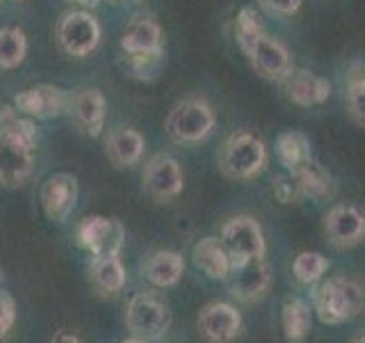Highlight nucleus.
<instances>
[{"instance_id":"72a5a7b5","label":"nucleus","mask_w":365,"mask_h":343,"mask_svg":"<svg viewBox=\"0 0 365 343\" xmlns=\"http://www.w3.org/2000/svg\"><path fill=\"white\" fill-rule=\"evenodd\" d=\"M51 343H80V341H78L76 334H68V332H57Z\"/></svg>"},{"instance_id":"f257e3e1","label":"nucleus","mask_w":365,"mask_h":343,"mask_svg":"<svg viewBox=\"0 0 365 343\" xmlns=\"http://www.w3.org/2000/svg\"><path fill=\"white\" fill-rule=\"evenodd\" d=\"M37 146V129L21 117L16 108L0 110V183L14 188L26 183L32 172V154Z\"/></svg>"},{"instance_id":"c756f323","label":"nucleus","mask_w":365,"mask_h":343,"mask_svg":"<svg viewBox=\"0 0 365 343\" xmlns=\"http://www.w3.org/2000/svg\"><path fill=\"white\" fill-rule=\"evenodd\" d=\"M347 112L354 121L365 126V87H347Z\"/></svg>"},{"instance_id":"9d476101","label":"nucleus","mask_w":365,"mask_h":343,"mask_svg":"<svg viewBox=\"0 0 365 343\" xmlns=\"http://www.w3.org/2000/svg\"><path fill=\"white\" fill-rule=\"evenodd\" d=\"M57 37H60L62 49L68 55L85 57L98 46L101 26L94 16L87 14V11H68V14H64V19L60 21Z\"/></svg>"},{"instance_id":"2f4dec72","label":"nucleus","mask_w":365,"mask_h":343,"mask_svg":"<svg viewBox=\"0 0 365 343\" xmlns=\"http://www.w3.org/2000/svg\"><path fill=\"white\" fill-rule=\"evenodd\" d=\"M258 3L265 7L272 14H281V16H290L299 9L302 0H258Z\"/></svg>"},{"instance_id":"423d86ee","label":"nucleus","mask_w":365,"mask_h":343,"mask_svg":"<svg viewBox=\"0 0 365 343\" xmlns=\"http://www.w3.org/2000/svg\"><path fill=\"white\" fill-rule=\"evenodd\" d=\"M76 238L80 247H85L94 259L98 257H117L123 240L125 229L119 220L106 215H87L76 229Z\"/></svg>"},{"instance_id":"2eb2a0df","label":"nucleus","mask_w":365,"mask_h":343,"mask_svg":"<svg viewBox=\"0 0 365 343\" xmlns=\"http://www.w3.org/2000/svg\"><path fill=\"white\" fill-rule=\"evenodd\" d=\"M242 327V316L226 302H210L199 314V329L210 343H231Z\"/></svg>"},{"instance_id":"a211bd4d","label":"nucleus","mask_w":365,"mask_h":343,"mask_svg":"<svg viewBox=\"0 0 365 343\" xmlns=\"http://www.w3.org/2000/svg\"><path fill=\"white\" fill-rule=\"evenodd\" d=\"M192 259H194V266L210 279H226L233 266L224 243L215 236L201 238L192 249Z\"/></svg>"},{"instance_id":"6ab92c4d","label":"nucleus","mask_w":365,"mask_h":343,"mask_svg":"<svg viewBox=\"0 0 365 343\" xmlns=\"http://www.w3.org/2000/svg\"><path fill=\"white\" fill-rule=\"evenodd\" d=\"M71 110L85 135L96 137L106 126V96L98 89H83L71 101Z\"/></svg>"},{"instance_id":"0eeeda50","label":"nucleus","mask_w":365,"mask_h":343,"mask_svg":"<svg viewBox=\"0 0 365 343\" xmlns=\"http://www.w3.org/2000/svg\"><path fill=\"white\" fill-rule=\"evenodd\" d=\"M220 240L224 243L233 263L249 261V259H262L267 252L260 224L249 215H237V217H231L228 222H224Z\"/></svg>"},{"instance_id":"393cba45","label":"nucleus","mask_w":365,"mask_h":343,"mask_svg":"<svg viewBox=\"0 0 365 343\" xmlns=\"http://www.w3.org/2000/svg\"><path fill=\"white\" fill-rule=\"evenodd\" d=\"M277 156L279 163L288 172H292L313 158L311 140L299 131H285L277 137Z\"/></svg>"},{"instance_id":"4c0bfd02","label":"nucleus","mask_w":365,"mask_h":343,"mask_svg":"<svg viewBox=\"0 0 365 343\" xmlns=\"http://www.w3.org/2000/svg\"><path fill=\"white\" fill-rule=\"evenodd\" d=\"M14 3H23V0H14Z\"/></svg>"},{"instance_id":"aec40b11","label":"nucleus","mask_w":365,"mask_h":343,"mask_svg":"<svg viewBox=\"0 0 365 343\" xmlns=\"http://www.w3.org/2000/svg\"><path fill=\"white\" fill-rule=\"evenodd\" d=\"M290 177H292L294 186H297V190H299L302 197L324 202L327 197L334 194V179H331L329 172L319 163H315L313 158L308 160V163L299 165L297 169H292Z\"/></svg>"},{"instance_id":"7ed1b4c3","label":"nucleus","mask_w":365,"mask_h":343,"mask_svg":"<svg viewBox=\"0 0 365 343\" xmlns=\"http://www.w3.org/2000/svg\"><path fill=\"white\" fill-rule=\"evenodd\" d=\"M365 293L356 279L331 277L315 293V314L324 325H340L356 318L363 309Z\"/></svg>"},{"instance_id":"f8f14e48","label":"nucleus","mask_w":365,"mask_h":343,"mask_svg":"<svg viewBox=\"0 0 365 343\" xmlns=\"http://www.w3.org/2000/svg\"><path fill=\"white\" fill-rule=\"evenodd\" d=\"M144 190L158 202H169L182 190V169L176 158L158 154L146 163L144 169Z\"/></svg>"},{"instance_id":"7c9ffc66","label":"nucleus","mask_w":365,"mask_h":343,"mask_svg":"<svg viewBox=\"0 0 365 343\" xmlns=\"http://www.w3.org/2000/svg\"><path fill=\"white\" fill-rule=\"evenodd\" d=\"M272 190H274V197H277L281 204H292V202H297V199L302 197L299 190H297V186H294L292 177H290V179H285V177H277V179H274V186H272Z\"/></svg>"},{"instance_id":"58836bf2","label":"nucleus","mask_w":365,"mask_h":343,"mask_svg":"<svg viewBox=\"0 0 365 343\" xmlns=\"http://www.w3.org/2000/svg\"><path fill=\"white\" fill-rule=\"evenodd\" d=\"M0 279H3V272H0Z\"/></svg>"},{"instance_id":"6e6552de","label":"nucleus","mask_w":365,"mask_h":343,"mask_svg":"<svg viewBox=\"0 0 365 343\" xmlns=\"http://www.w3.org/2000/svg\"><path fill=\"white\" fill-rule=\"evenodd\" d=\"M231 295H235L237 300H258L262 297L272 286V268L269 263L262 259H249V261H240L231 266V272L224 279Z\"/></svg>"},{"instance_id":"ddd939ff","label":"nucleus","mask_w":365,"mask_h":343,"mask_svg":"<svg viewBox=\"0 0 365 343\" xmlns=\"http://www.w3.org/2000/svg\"><path fill=\"white\" fill-rule=\"evenodd\" d=\"M324 234L331 245L351 247L365 236V213L354 204H336L324 215Z\"/></svg>"},{"instance_id":"a878e982","label":"nucleus","mask_w":365,"mask_h":343,"mask_svg":"<svg viewBox=\"0 0 365 343\" xmlns=\"http://www.w3.org/2000/svg\"><path fill=\"white\" fill-rule=\"evenodd\" d=\"M28 53V39L19 28H0V66L14 69Z\"/></svg>"},{"instance_id":"f704fd0d","label":"nucleus","mask_w":365,"mask_h":343,"mask_svg":"<svg viewBox=\"0 0 365 343\" xmlns=\"http://www.w3.org/2000/svg\"><path fill=\"white\" fill-rule=\"evenodd\" d=\"M66 3H76V5H83V7H96L101 0H66Z\"/></svg>"},{"instance_id":"f03ea898","label":"nucleus","mask_w":365,"mask_h":343,"mask_svg":"<svg viewBox=\"0 0 365 343\" xmlns=\"http://www.w3.org/2000/svg\"><path fill=\"white\" fill-rule=\"evenodd\" d=\"M217 165L226 179L249 181L267 165V146L256 133L237 131L226 137L222 151L217 156Z\"/></svg>"},{"instance_id":"5701e85b","label":"nucleus","mask_w":365,"mask_h":343,"mask_svg":"<svg viewBox=\"0 0 365 343\" xmlns=\"http://www.w3.org/2000/svg\"><path fill=\"white\" fill-rule=\"evenodd\" d=\"M144 154V135L135 129H117L108 137V156L117 167H130Z\"/></svg>"},{"instance_id":"4be33fe9","label":"nucleus","mask_w":365,"mask_h":343,"mask_svg":"<svg viewBox=\"0 0 365 343\" xmlns=\"http://www.w3.org/2000/svg\"><path fill=\"white\" fill-rule=\"evenodd\" d=\"M89 279H91V286L106 297L121 293L125 286V268H123L119 254L117 257H98L91 261Z\"/></svg>"},{"instance_id":"1a4fd4ad","label":"nucleus","mask_w":365,"mask_h":343,"mask_svg":"<svg viewBox=\"0 0 365 343\" xmlns=\"http://www.w3.org/2000/svg\"><path fill=\"white\" fill-rule=\"evenodd\" d=\"M39 199L46 217L55 224H64L71 217L78 202V179L73 174H66V172L51 174L43 181Z\"/></svg>"},{"instance_id":"cd10ccee","label":"nucleus","mask_w":365,"mask_h":343,"mask_svg":"<svg viewBox=\"0 0 365 343\" xmlns=\"http://www.w3.org/2000/svg\"><path fill=\"white\" fill-rule=\"evenodd\" d=\"M262 32L265 30H262V23H260V16L256 14V9L245 7L240 11L237 21H235V37H237V44H240V49H242V53L260 37Z\"/></svg>"},{"instance_id":"412c9836","label":"nucleus","mask_w":365,"mask_h":343,"mask_svg":"<svg viewBox=\"0 0 365 343\" xmlns=\"http://www.w3.org/2000/svg\"><path fill=\"white\" fill-rule=\"evenodd\" d=\"M182 272H185V259H182V254H178V252H171V249L155 252V254L148 257L144 266L146 279L153 286H160V289L178 284Z\"/></svg>"},{"instance_id":"c85d7f7f","label":"nucleus","mask_w":365,"mask_h":343,"mask_svg":"<svg viewBox=\"0 0 365 343\" xmlns=\"http://www.w3.org/2000/svg\"><path fill=\"white\" fill-rule=\"evenodd\" d=\"M16 320V302L7 291H0V343H5Z\"/></svg>"},{"instance_id":"f3484780","label":"nucleus","mask_w":365,"mask_h":343,"mask_svg":"<svg viewBox=\"0 0 365 343\" xmlns=\"http://www.w3.org/2000/svg\"><path fill=\"white\" fill-rule=\"evenodd\" d=\"M125 55H163V30L151 16H137L121 37Z\"/></svg>"},{"instance_id":"bb28decb","label":"nucleus","mask_w":365,"mask_h":343,"mask_svg":"<svg viewBox=\"0 0 365 343\" xmlns=\"http://www.w3.org/2000/svg\"><path fill=\"white\" fill-rule=\"evenodd\" d=\"M327 268H329V261L324 254H319V252H302V254H297L292 263L294 277L302 284H315L327 272Z\"/></svg>"},{"instance_id":"20e7f679","label":"nucleus","mask_w":365,"mask_h":343,"mask_svg":"<svg viewBox=\"0 0 365 343\" xmlns=\"http://www.w3.org/2000/svg\"><path fill=\"white\" fill-rule=\"evenodd\" d=\"M215 129V112L201 99H185L171 108L165 121V131L174 142L197 144Z\"/></svg>"},{"instance_id":"c9c22d12","label":"nucleus","mask_w":365,"mask_h":343,"mask_svg":"<svg viewBox=\"0 0 365 343\" xmlns=\"http://www.w3.org/2000/svg\"><path fill=\"white\" fill-rule=\"evenodd\" d=\"M121 343H146V341H142V339L133 337V339H125V341H121Z\"/></svg>"},{"instance_id":"39448f33","label":"nucleus","mask_w":365,"mask_h":343,"mask_svg":"<svg viewBox=\"0 0 365 343\" xmlns=\"http://www.w3.org/2000/svg\"><path fill=\"white\" fill-rule=\"evenodd\" d=\"M171 325L169 307L155 293H137L125 307V327L142 341H153L167 334Z\"/></svg>"},{"instance_id":"b1692460","label":"nucleus","mask_w":365,"mask_h":343,"mask_svg":"<svg viewBox=\"0 0 365 343\" xmlns=\"http://www.w3.org/2000/svg\"><path fill=\"white\" fill-rule=\"evenodd\" d=\"M281 325L285 332V339L290 343H302L306 341L308 332H311L313 325V312L304 300L299 297H292L283 304L281 309Z\"/></svg>"},{"instance_id":"9b49d317","label":"nucleus","mask_w":365,"mask_h":343,"mask_svg":"<svg viewBox=\"0 0 365 343\" xmlns=\"http://www.w3.org/2000/svg\"><path fill=\"white\" fill-rule=\"evenodd\" d=\"M256 74L265 80H285L292 71V55L279 39L267 37L265 32L245 51Z\"/></svg>"},{"instance_id":"dca6fc26","label":"nucleus","mask_w":365,"mask_h":343,"mask_svg":"<svg viewBox=\"0 0 365 343\" xmlns=\"http://www.w3.org/2000/svg\"><path fill=\"white\" fill-rule=\"evenodd\" d=\"M281 83L285 89V96H288L294 106H302V108L322 106L331 94L329 80L313 71H306V69H292L288 78L281 80Z\"/></svg>"},{"instance_id":"e433bc0d","label":"nucleus","mask_w":365,"mask_h":343,"mask_svg":"<svg viewBox=\"0 0 365 343\" xmlns=\"http://www.w3.org/2000/svg\"><path fill=\"white\" fill-rule=\"evenodd\" d=\"M354 343H365V334H363V337H359V339L354 341Z\"/></svg>"},{"instance_id":"4468645a","label":"nucleus","mask_w":365,"mask_h":343,"mask_svg":"<svg viewBox=\"0 0 365 343\" xmlns=\"http://www.w3.org/2000/svg\"><path fill=\"white\" fill-rule=\"evenodd\" d=\"M66 106H68L66 91L55 85H34L19 91L14 99V108L21 114H28V117H37V119L60 117L66 110Z\"/></svg>"},{"instance_id":"473e14b6","label":"nucleus","mask_w":365,"mask_h":343,"mask_svg":"<svg viewBox=\"0 0 365 343\" xmlns=\"http://www.w3.org/2000/svg\"><path fill=\"white\" fill-rule=\"evenodd\" d=\"M347 87H365V62H354L349 66Z\"/></svg>"}]
</instances>
